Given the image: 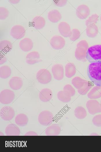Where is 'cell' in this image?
I'll return each mask as SVG.
<instances>
[{"mask_svg": "<svg viewBox=\"0 0 101 152\" xmlns=\"http://www.w3.org/2000/svg\"><path fill=\"white\" fill-rule=\"evenodd\" d=\"M87 75L93 84L97 86H101V62L89 64L87 69Z\"/></svg>", "mask_w": 101, "mask_h": 152, "instance_id": "6da1fadb", "label": "cell"}, {"mask_svg": "<svg viewBox=\"0 0 101 152\" xmlns=\"http://www.w3.org/2000/svg\"><path fill=\"white\" fill-rule=\"evenodd\" d=\"M86 58L91 63L101 62V45H96L88 48Z\"/></svg>", "mask_w": 101, "mask_h": 152, "instance_id": "7a4b0ae2", "label": "cell"}, {"mask_svg": "<svg viewBox=\"0 0 101 152\" xmlns=\"http://www.w3.org/2000/svg\"><path fill=\"white\" fill-rule=\"evenodd\" d=\"M89 45L85 40H82L77 43L75 52V56L78 60L83 61H86V53Z\"/></svg>", "mask_w": 101, "mask_h": 152, "instance_id": "3957f363", "label": "cell"}, {"mask_svg": "<svg viewBox=\"0 0 101 152\" xmlns=\"http://www.w3.org/2000/svg\"><path fill=\"white\" fill-rule=\"evenodd\" d=\"M75 94L74 89L70 84H66L63 88V90L58 92L57 93L58 99L61 102L66 103L69 102L71 97Z\"/></svg>", "mask_w": 101, "mask_h": 152, "instance_id": "277c9868", "label": "cell"}, {"mask_svg": "<svg viewBox=\"0 0 101 152\" xmlns=\"http://www.w3.org/2000/svg\"><path fill=\"white\" fill-rule=\"evenodd\" d=\"M54 120L53 113L48 111H42L39 115L38 120L39 123L44 126H48L51 124Z\"/></svg>", "mask_w": 101, "mask_h": 152, "instance_id": "5b68a950", "label": "cell"}, {"mask_svg": "<svg viewBox=\"0 0 101 152\" xmlns=\"http://www.w3.org/2000/svg\"><path fill=\"white\" fill-rule=\"evenodd\" d=\"M37 79L40 83L46 84L50 82L52 79V76L50 72L46 69H42L37 73Z\"/></svg>", "mask_w": 101, "mask_h": 152, "instance_id": "8992f818", "label": "cell"}, {"mask_svg": "<svg viewBox=\"0 0 101 152\" xmlns=\"http://www.w3.org/2000/svg\"><path fill=\"white\" fill-rule=\"evenodd\" d=\"M15 94L12 90L5 89L1 91L0 93V102L1 103L8 104L11 103L14 100Z\"/></svg>", "mask_w": 101, "mask_h": 152, "instance_id": "52a82bcc", "label": "cell"}, {"mask_svg": "<svg viewBox=\"0 0 101 152\" xmlns=\"http://www.w3.org/2000/svg\"><path fill=\"white\" fill-rule=\"evenodd\" d=\"M86 106L89 113L91 115H94L101 112V104L96 100L91 99L88 101Z\"/></svg>", "mask_w": 101, "mask_h": 152, "instance_id": "ba28073f", "label": "cell"}, {"mask_svg": "<svg viewBox=\"0 0 101 152\" xmlns=\"http://www.w3.org/2000/svg\"><path fill=\"white\" fill-rule=\"evenodd\" d=\"M0 115L1 118L4 121L10 120L15 115L14 110L11 106H4L0 110Z\"/></svg>", "mask_w": 101, "mask_h": 152, "instance_id": "9c48e42d", "label": "cell"}, {"mask_svg": "<svg viewBox=\"0 0 101 152\" xmlns=\"http://www.w3.org/2000/svg\"><path fill=\"white\" fill-rule=\"evenodd\" d=\"M25 34V30L22 26L16 25L13 26L10 31V35L14 38L19 39L23 37Z\"/></svg>", "mask_w": 101, "mask_h": 152, "instance_id": "30bf717a", "label": "cell"}, {"mask_svg": "<svg viewBox=\"0 0 101 152\" xmlns=\"http://www.w3.org/2000/svg\"><path fill=\"white\" fill-rule=\"evenodd\" d=\"M50 43L53 48L58 50L62 48L64 46L66 41L65 39L61 36L55 35L52 37Z\"/></svg>", "mask_w": 101, "mask_h": 152, "instance_id": "8fae6325", "label": "cell"}, {"mask_svg": "<svg viewBox=\"0 0 101 152\" xmlns=\"http://www.w3.org/2000/svg\"><path fill=\"white\" fill-rule=\"evenodd\" d=\"M51 70L54 77L55 79L60 80L63 78L64 69L62 64H54L52 66Z\"/></svg>", "mask_w": 101, "mask_h": 152, "instance_id": "7c38bea8", "label": "cell"}, {"mask_svg": "<svg viewBox=\"0 0 101 152\" xmlns=\"http://www.w3.org/2000/svg\"><path fill=\"white\" fill-rule=\"evenodd\" d=\"M90 10L86 5L82 4L78 6L76 10V15L81 19H86L89 15Z\"/></svg>", "mask_w": 101, "mask_h": 152, "instance_id": "4fadbf2b", "label": "cell"}, {"mask_svg": "<svg viewBox=\"0 0 101 152\" xmlns=\"http://www.w3.org/2000/svg\"><path fill=\"white\" fill-rule=\"evenodd\" d=\"M58 29L61 35L65 37H69L72 34V30L69 25L64 21L61 22L58 25Z\"/></svg>", "mask_w": 101, "mask_h": 152, "instance_id": "5bb4252c", "label": "cell"}, {"mask_svg": "<svg viewBox=\"0 0 101 152\" xmlns=\"http://www.w3.org/2000/svg\"><path fill=\"white\" fill-rule=\"evenodd\" d=\"M42 61L40 55L37 51L31 52L28 53L26 57V62L29 64H34Z\"/></svg>", "mask_w": 101, "mask_h": 152, "instance_id": "9a60e30c", "label": "cell"}, {"mask_svg": "<svg viewBox=\"0 0 101 152\" xmlns=\"http://www.w3.org/2000/svg\"><path fill=\"white\" fill-rule=\"evenodd\" d=\"M20 49L23 51L28 52L31 50L33 46V43L31 39L26 37L21 40L19 43Z\"/></svg>", "mask_w": 101, "mask_h": 152, "instance_id": "2e32d148", "label": "cell"}, {"mask_svg": "<svg viewBox=\"0 0 101 152\" xmlns=\"http://www.w3.org/2000/svg\"><path fill=\"white\" fill-rule=\"evenodd\" d=\"M5 133L7 136H19L20 131L19 128L15 124H10L8 125L5 129Z\"/></svg>", "mask_w": 101, "mask_h": 152, "instance_id": "e0dca14e", "label": "cell"}, {"mask_svg": "<svg viewBox=\"0 0 101 152\" xmlns=\"http://www.w3.org/2000/svg\"><path fill=\"white\" fill-rule=\"evenodd\" d=\"M9 84L13 90H17L20 89L23 85V81L20 77L15 76L12 77L10 80Z\"/></svg>", "mask_w": 101, "mask_h": 152, "instance_id": "ac0fdd59", "label": "cell"}, {"mask_svg": "<svg viewBox=\"0 0 101 152\" xmlns=\"http://www.w3.org/2000/svg\"><path fill=\"white\" fill-rule=\"evenodd\" d=\"M61 127L57 124H53L46 128L45 133L47 136H57L60 133Z\"/></svg>", "mask_w": 101, "mask_h": 152, "instance_id": "d6986e66", "label": "cell"}, {"mask_svg": "<svg viewBox=\"0 0 101 152\" xmlns=\"http://www.w3.org/2000/svg\"><path fill=\"white\" fill-rule=\"evenodd\" d=\"M53 93L52 91L48 88L43 89L39 93L40 99L44 102H49L51 99Z\"/></svg>", "mask_w": 101, "mask_h": 152, "instance_id": "ffe728a7", "label": "cell"}, {"mask_svg": "<svg viewBox=\"0 0 101 152\" xmlns=\"http://www.w3.org/2000/svg\"><path fill=\"white\" fill-rule=\"evenodd\" d=\"M46 24L44 19L40 16L35 17L32 21V26L36 29H40L44 27Z\"/></svg>", "mask_w": 101, "mask_h": 152, "instance_id": "44dd1931", "label": "cell"}, {"mask_svg": "<svg viewBox=\"0 0 101 152\" xmlns=\"http://www.w3.org/2000/svg\"><path fill=\"white\" fill-rule=\"evenodd\" d=\"M48 18L50 21L55 23L59 21L61 19L62 16L59 10L54 9L48 13Z\"/></svg>", "mask_w": 101, "mask_h": 152, "instance_id": "7402d4cb", "label": "cell"}, {"mask_svg": "<svg viewBox=\"0 0 101 152\" xmlns=\"http://www.w3.org/2000/svg\"><path fill=\"white\" fill-rule=\"evenodd\" d=\"M28 120L27 116L24 113L18 114L15 118L16 124L20 126H24L28 124Z\"/></svg>", "mask_w": 101, "mask_h": 152, "instance_id": "603a6c76", "label": "cell"}, {"mask_svg": "<svg viewBox=\"0 0 101 152\" xmlns=\"http://www.w3.org/2000/svg\"><path fill=\"white\" fill-rule=\"evenodd\" d=\"M87 96L91 99H95L101 97V86H96L93 87L88 93Z\"/></svg>", "mask_w": 101, "mask_h": 152, "instance_id": "cb8c5ba5", "label": "cell"}, {"mask_svg": "<svg viewBox=\"0 0 101 152\" xmlns=\"http://www.w3.org/2000/svg\"><path fill=\"white\" fill-rule=\"evenodd\" d=\"M76 68L74 64L68 63L65 67V76L68 78L73 77L76 73Z\"/></svg>", "mask_w": 101, "mask_h": 152, "instance_id": "d4e9b609", "label": "cell"}, {"mask_svg": "<svg viewBox=\"0 0 101 152\" xmlns=\"http://www.w3.org/2000/svg\"><path fill=\"white\" fill-rule=\"evenodd\" d=\"M98 26L94 24L87 26L86 33L89 37L93 38L96 37L98 34Z\"/></svg>", "mask_w": 101, "mask_h": 152, "instance_id": "484cf974", "label": "cell"}, {"mask_svg": "<svg viewBox=\"0 0 101 152\" xmlns=\"http://www.w3.org/2000/svg\"><path fill=\"white\" fill-rule=\"evenodd\" d=\"M12 48L11 42L8 40H3L0 42V49L1 51L5 53L10 51Z\"/></svg>", "mask_w": 101, "mask_h": 152, "instance_id": "4316f807", "label": "cell"}, {"mask_svg": "<svg viewBox=\"0 0 101 152\" xmlns=\"http://www.w3.org/2000/svg\"><path fill=\"white\" fill-rule=\"evenodd\" d=\"M74 114L76 118L80 119L85 118L87 115V113L85 109L83 107L78 106L74 111Z\"/></svg>", "mask_w": 101, "mask_h": 152, "instance_id": "83f0119b", "label": "cell"}, {"mask_svg": "<svg viewBox=\"0 0 101 152\" xmlns=\"http://www.w3.org/2000/svg\"><path fill=\"white\" fill-rule=\"evenodd\" d=\"M11 70L10 67L7 65L0 67V77L1 78L5 79L9 77L11 74Z\"/></svg>", "mask_w": 101, "mask_h": 152, "instance_id": "f1b7e54d", "label": "cell"}, {"mask_svg": "<svg viewBox=\"0 0 101 152\" xmlns=\"http://www.w3.org/2000/svg\"><path fill=\"white\" fill-rule=\"evenodd\" d=\"M85 80L79 77H76L72 79V83L76 88L78 89L81 88L83 86Z\"/></svg>", "mask_w": 101, "mask_h": 152, "instance_id": "f546056e", "label": "cell"}, {"mask_svg": "<svg viewBox=\"0 0 101 152\" xmlns=\"http://www.w3.org/2000/svg\"><path fill=\"white\" fill-rule=\"evenodd\" d=\"M92 87L91 83L85 80L83 86L77 90L78 93L80 95H86Z\"/></svg>", "mask_w": 101, "mask_h": 152, "instance_id": "4dcf8cb0", "label": "cell"}, {"mask_svg": "<svg viewBox=\"0 0 101 152\" xmlns=\"http://www.w3.org/2000/svg\"><path fill=\"white\" fill-rule=\"evenodd\" d=\"M99 16L97 14L91 15L85 21V24L87 26L90 25L95 24L98 20Z\"/></svg>", "mask_w": 101, "mask_h": 152, "instance_id": "1f68e13d", "label": "cell"}, {"mask_svg": "<svg viewBox=\"0 0 101 152\" xmlns=\"http://www.w3.org/2000/svg\"><path fill=\"white\" fill-rule=\"evenodd\" d=\"M80 32L78 29L74 28L72 30V34L69 38L71 41H74L80 37Z\"/></svg>", "mask_w": 101, "mask_h": 152, "instance_id": "d6a6232c", "label": "cell"}, {"mask_svg": "<svg viewBox=\"0 0 101 152\" xmlns=\"http://www.w3.org/2000/svg\"><path fill=\"white\" fill-rule=\"evenodd\" d=\"M9 12L8 10L5 7H0V19L1 20H4L8 16Z\"/></svg>", "mask_w": 101, "mask_h": 152, "instance_id": "836d02e7", "label": "cell"}, {"mask_svg": "<svg viewBox=\"0 0 101 152\" xmlns=\"http://www.w3.org/2000/svg\"><path fill=\"white\" fill-rule=\"evenodd\" d=\"M92 122L93 125L97 127H101V114L94 116L92 119Z\"/></svg>", "mask_w": 101, "mask_h": 152, "instance_id": "e575fe53", "label": "cell"}, {"mask_svg": "<svg viewBox=\"0 0 101 152\" xmlns=\"http://www.w3.org/2000/svg\"><path fill=\"white\" fill-rule=\"evenodd\" d=\"M54 4L58 7H63L65 6L67 3V1L63 0H53Z\"/></svg>", "mask_w": 101, "mask_h": 152, "instance_id": "d590c367", "label": "cell"}, {"mask_svg": "<svg viewBox=\"0 0 101 152\" xmlns=\"http://www.w3.org/2000/svg\"><path fill=\"white\" fill-rule=\"evenodd\" d=\"M7 59L3 54L0 53V64H2L7 61Z\"/></svg>", "mask_w": 101, "mask_h": 152, "instance_id": "8d00e7d4", "label": "cell"}, {"mask_svg": "<svg viewBox=\"0 0 101 152\" xmlns=\"http://www.w3.org/2000/svg\"><path fill=\"white\" fill-rule=\"evenodd\" d=\"M25 136H38V134L34 131H29L27 132L24 135Z\"/></svg>", "mask_w": 101, "mask_h": 152, "instance_id": "74e56055", "label": "cell"}, {"mask_svg": "<svg viewBox=\"0 0 101 152\" xmlns=\"http://www.w3.org/2000/svg\"><path fill=\"white\" fill-rule=\"evenodd\" d=\"M100 21H101V16L100 17Z\"/></svg>", "mask_w": 101, "mask_h": 152, "instance_id": "f35d334b", "label": "cell"}, {"mask_svg": "<svg viewBox=\"0 0 101 152\" xmlns=\"http://www.w3.org/2000/svg\"></svg>", "mask_w": 101, "mask_h": 152, "instance_id": "ab89813d", "label": "cell"}]
</instances>
